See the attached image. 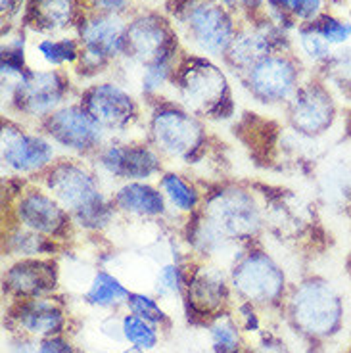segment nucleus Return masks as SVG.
I'll return each instance as SVG.
<instances>
[{"mask_svg":"<svg viewBox=\"0 0 351 353\" xmlns=\"http://www.w3.org/2000/svg\"><path fill=\"white\" fill-rule=\"evenodd\" d=\"M102 181L90 159L75 156H60L39 179L70 213L77 232L87 234L104 232L119 217L112 192L102 188Z\"/></svg>","mask_w":351,"mask_h":353,"instance_id":"nucleus-1","label":"nucleus"},{"mask_svg":"<svg viewBox=\"0 0 351 353\" xmlns=\"http://www.w3.org/2000/svg\"><path fill=\"white\" fill-rule=\"evenodd\" d=\"M146 108L144 139L161 158L183 165H194L205 158L210 137L202 117L186 110L175 98H158Z\"/></svg>","mask_w":351,"mask_h":353,"instance_id":"nucleus-2","label":"nucleus"},{"mask_svg":"<svg viewBox=\"0 0 351 353\" xmlns=\"http://www.w3.org/2000/svg\"><path fill=\"white\" fill-rule=\"evenodd\" d=\"M175 100L203 121H227L237 112L227 73L215 60L185 52L171 83Z\"/></svg>","mask_w":351,"mask_h":353,"instance_id":"nucleus-3","label":"nucleus"},{"mask_svg":"<svg viewBox=\"0 0 351 353\" xmlns=\"http://www.w3.org/2000/svg\"><path fill=\"white\" fill-rule=\"evenodd\" d=\"M198 213L219 236L237 246L254 244L267 229L265 200L244 185L225 183L203 192Z\"/></svg>","mask_w":351,"mask_h":353,"instance_id":"nucleus-4","label":"nucleus"},{"mask_svg":"<svg viewBox=\"0 0 351 353\" xmlns=\"http://www.w3.org/2000/svg\"><path fill=\"white\" fill-rule=\"evenodd\" d=\"M167 14L181 41L211 60L225 58L238 33V19L221 0H169Z\"/></svg>","mask_w":351,"mask_h":353,"instance_id":"nucleus-5","label":"nucleus"},{"mask_svg":"<svg viewBox=\"0 0 351 353\" xmlns=\"http://www.w3.org/2000/svg\"><path fill=\"white\" fill-rule=\"evenodd\" d=\"M73 81L66 70H29L14 83H2V102L8 117L39 127L46 117L71 102Z\"/></svg>","mask_w":351,"mask_h":353,"instance_id":"nucleus-6","label":"nucleus"},{"mask_svg":"<svg viewBox=\"0 0 351 353\" xmlns=\"http://www.w3.org/2000/svg\"><path fill=\"white\" fill-rule=\"evenodd\" d=\"M290 323L311 340H328L343 325V300L332 284L311 276L296 284L286 298Z\"/></svg>","mask_w":351,"mask_h":353,"instance_id":"nucleus-7","label":"nucleus"},{"mask_svg":"<svg viewBox=\"0 0 351 353\" xmlns=\"http://www.w3.org/2000/svg\"><path fill=\"white\" fill-rule=\"evenodd\" d=\"M58 148L39 127H29L19 119L2 117L0 127V163L6 179L39 181L52 165Z\"/></svg>","mask_w":351,"mask_h":353,"instance_id":"nucleus-8","label":"nucleus"},{"mask_svg":"<svg viewBox=\"0 0 351 353\" xmlns=\"http://www.w3.org/2000/svg\"><path fill=\"white\" fill-rule=\"evenodd\" d=\"M127 19L119 14H108L88 8L75 27L81 43V58L73 73L79 79L100 77L108 68L123 58Z\"/></svg>","mask_w":351,"mask_h":353,"instance_id":"nucleus-9","label":"nucleus"},{"mask_svg":"<svg viewBox=\"0 0 351 353\" xmlns=\"http://www.w3.org/2000/svg\"><path fill=\"white\" fill-rule=\"evenodd\" d=\"M232 292L254 307H272L286 300V273L274 257L259 246L242 248L228 269Z\"/></svg>","mask_w":351,"mask_h":353,"instance_id":"nucleus-10","label":"nucleus"},{"mask_svg":"<svg viewBox=\"0 0 351 353\" xmlns=\"http://www.w3.org/2000/svg\"><path fill=\"white\" fill-rule=\"evenodd\" d=\"M14 225H19L60 244L75 236L71 215L39 181H18V190L10 200Z\"/></svg>","mask_w":351,"mask_h":353,"instance_id":"nucleus-11","label":"nucleus"},{"mask_svg":"<svg viewBox=\"0 0 351 353\" xmlns=\"http://www.w3.org/2000/svg\"><path fill=\"white\" fill-rule=\"evenodd\" d=\"M284 110L290 131L296 139L308 142L325 139L340 119L338 98L328 83L319 75L303 81Z\"/></svg>","mask_w":351,"mask_h":353,"instance_id":"nucleus-12","label":"nucleus"},{"mask_svg":"<svg viewBox=\"0 0 351 353\" xmlns=\"http://www.w3.org/2000/svg\"><path fill=\"white\" fill-rule=\"evenodd\" d=\"M98 175L117 185L131 181H158L166 171V159L146 139H110L90 158Z\"/></svg>","mask_w":351,"mask_h":353,"instance_id":"nucleus-13","label":"nucleus"},{"mask_svg":"<svg viewBox=\"0 0 351 353\" xmlns=\"http://www.w3.org/2000/svg\"><path fill=\"white\" fill-rule=\"evenodd\" d=\"M77 100L110 139H125L144 121L141 100L115 81L90 83L81 90Z\"/></svg>","mask_w":351,"mask_h":353,"instance_id":"nucleus-14","label":"nucleus"},{"mask_svg":"<svg viewBox=\"0 0 351 353\" xmlns=\"http://www.w3.org/2000/svg\"><path fill=\"white\" fill-rule=\"evenodd\" d=\"M303 70V62L298 56L274 52L238 79L255 102L263 106H286L305 81Z\"/></svg>","mask_w":351,"mask_h":353,"instance_id":"nucleus-15","label":"nucleus"},{"mask_svg":"<svg viewBox=\"0 0 351 353\" xmlns=\"http://www.w3.org/2000/svg\"><path fill=\"white\" fill-rule=\"evenodd\" d=\"M183 41L171 18L156 10H142L127 19L125 52L121 60L144 68L163 56L181 52Z\"/></svg>","mask_w":351,"mask_h":353,"instance_id":"nucleus-16","label":"nucleus"},{"mask_svg":"<svg viewBox=\"0 0 351 353\" xmlns=\"http://www.w3.org/2000/svg\"><path fill=\"white\" fill-rule=\"evenodd\" d=\"M39 129L56 144L58 150L75 158L90 159L110 141L108 132L81 106L79 100H71L56 110L39 125Z\"/></svg>","mask_w":351,"mask_h":353,"instance_id":"nucleus-17","label":"nucleus"},{"mask_svg":"<svg viewBox=\"0 0 351 353\" xmlns=\"http://www.w3.org/2000/svg\"><path fill=\"white\" fill-rule=\"evenodd\" d=\"M290 31L277 26L267 16L246 19L244 26L238 27V33L223 58L225 68L237 77L252 70L255 63L274 52H292Z\"/></svg>","mask_w":351,"mask_h":353,"instance_id":"nucleus-18","label":"nucleus"},{"mask_svg":"<svg viewBox=\"0 0 351 353\" xmlns=\"http://www.w3.org/2000/svg\"><path fill=\"white\" fill-rule=\"evenodd\" d=\"M230 292V279L221 265L200 261L192 269H188L185 301L192 317L202 319L203 323H211L215 317L227 313Z\"/></svg>","mask_w":351,"mask_h":353,"instance_id":"nucleus-19","label":"nucleus"},{"mask_svg":"<svg viewBox=\"0 0 351 353\" xmlns=\"http://www.w3.org/2000/svg\"><path fill=\"white\" fill-rule=\"evenodd\" d=\"M2 283L14 301L52 296L60 284V267L52 257L14 259L2 274Z\"/></svg>","mask_w":351,"mask_h":353,"instance_id":"nucleus-20","label":"nucleus"},{"mask_svg":"<svg viewBox=\"0 0 351 353\" xmlns=\"http://www.w3.org/2000/svg\"><path fill=\"white\" fill-rule=\"evenodd\" d=\"M10 319L19 328L21 334L39 340L66 334V327H68L66 307L54 296L16 300L10 309Z\"/></svg>","mask_w":351,"mask_h":353,"instance_id":"nucleus-21","label":"nucleus"},{"mask_svg":"<svg viewBox=\"0 0 351 353\" xmlns=\"http://www.w3.org/2000/svg\"><path fill=\"white\" fill-rule=\"evenodd\" d=\"M112 202L119 217L141 223H158L171 215L166 196L154 181H131L117 185L112 190Z\"/></svg>","mask_w":351,"mask_h":353,"instance_id":"nucleus-22","label":"nucleus"},{"mask_svg":"<svg viewBox=\"0 0 351 353\" xmlns=\"http://www.w3.org/2000/svg\"><path fill=\"white\" fill-rule=\"evenodd\" d=\"M88 6L85 0H27L21 27L41 37L60 35L79 23Z\"/></svg>","mask_w":351,"mask_h":353,"instance_id":"nucleus-23","label":"nucleus"},{"mask_svg":"<svg viewBox=\"0 0 351 353\" xmlns=\"http://www.w3.org/2000/svg\"><path fill=\"white\" fill-rule=\"evenodd\" d=\"M156 183L166 196L167 208H169L171 215L185 217L188 221L200 212L203 203V192L196 186L192 179H188L179 171H173V169H166Z\"/></svg>","mask_w":351,"mask_h":353,"instance_id":"nucleus-24","label":"nucleus"},{"mask_svg":"<svg viewBox=\"0 0 351 353\" xmlns=\"http://www.w3.org/2000/svg\"><path fill=\"white\" fill-rule=\"evenodd\" d=\"M129 296H131V290L125 286V283L117 274L110 273L106 269H98L88 279L83 300L92 307L115 311V309L127 305Z\"/></svg>","mask_w":351,"mask_h":353,"instance_id":"nucleus-25","label":"nucleus"},{"mask_svg":"<svg viewBox=\"0 0 351 353\" xmlns=\"http://www.w3.org/2000/svg\"><path fill=\"white\" fill-rule=\"evenodd\" d=\"M63 244L33 230H27L19 225H12V229L4 234V252L16 259L23 257H52L56 256Z\"/></svg>","mask_w":351,"mask_h":353,"instance_id":"nucleus-26","label":"nucleus"},{"mask_svg":"<svg viewBox=\"0 0 351 353\" xmlns=\"http://www.w3.org/2000/svg\"><path fill=\"white\" fill-rule=\"evenodd\" d=\"M39 60L52 70L75 68L81 58V43L75 35H44L33 44Z\"/></svg>","mask_w":351,"mask_h":353,"instance_id":"nucleus-27","label":"nucleus"},{"mask_svg":"<svg viewBox=\"0 0 351 353\" xmlns=\"http://www.w3.org/2000/svg\"><path fill=\"white\" fill-rule=\"evenodd\" d=\"M31 65L27 62V37L23 27H16L2 35V56H0V73L2 83L18 81Z\"/></svg>","mask_w":351,"mask_h":353,"instance_id":"nucleus-28","label":"nucleus"},{"mask_svg":"<svg viewBox=\"0 0 351 353\" xmlns=\"http://www.w3.org/2000/svg\"><path fill=\"white\" fill-rule=\"evenodd\" d=\"M294 33H296V50L299 52V60L315 65L319 71L323 70L330 62L336 48L326 43L311 27V23H299Z\"/></svg>","mask_w":351,"mask_h":353,"instance_id":"nucleus-29","label":"nucleus"},{"mask_svg":"<svg viewBox=\"0 0 351 353\" xmlns=\"http://www.w3.org/2000/svg\"><path fill=\"white\" fill-rule=\"evenodd\" d=\"M309 23L332 48H343L351 44V18L336 8H328Z\"/></svg>","mask_w":351,"mask_h":353,"instance_id":"nucleus-30","label":"nucleus"},{"mask_svg":"<svg viewBox=\"0 0 351 353\" xmlns=\"http://www.w3.org/2000/svg\"><path fill=\"white\" fill-rule=\"evenodd\" d=\"M121 330H123L125 344H129L134 350L148 353L158 347L159 327L144 321L139 315H132V313L121 315Z\"/></svg>","mask_w":351,"mask_h":353,"instance_id":"nucleus-31","label":"nucleus"},{"mask_svg":"<svg viewBox=\"0 0 351 353\" xmlns=\"http://www.w3.org/2000/svg\"><path fill=\"white\" fill-rule=\"evenodd\" d=\"M211 347L215 353H240L242 352V328L237 319L223 313L210 323Z\"/></svg>","mask_w":351,"mask_h":353,"instance_id":"nucleus-32","label":"nucleus"},{"mask_svg":"<svg viewBox=\"0 0 351 353\" xmlns=\"http://www.w3.org/2000/svg\"><path fill=\"white\" fill-rule=\"evenodd\" d=\"M188 267L181 261H169L158 269L154 290L158 298H183L185 300Z\"/></svg>","mask_w":351,"mask_h":353,"instance_id":"nucleus-33","label":"nucleus"},{"mask_svg":"<svg viewBox=\"0 0 351 353\" xmlns=\"http://www.w3.org/2000/svg\"><path fill=\"white\" fill-rule=\"evenodd\" d=\"M127 311L132 315H139L144 321H148L156 327L163 328L169 325V315L166 313V309L161 307V303L156 296H150L144 292L131 290V296L127 300Z\"/></svg>","mask_w":351,"mask_h":353,"instance_id":"nucleus-34","label":"nucleus"},{"mask_svg":"<svg viewBox=\"0 0 351 353\" xmlns=\"http://www.w3.org/2000/svg\"><path fill=\"white\" fill-rule=\"evenodd\" d=\"M288 14L296 23H309L328 10V0H288Z\"/></svg>","mask_w":351,"mask_h":353,"instance_id":"nucleus-35","label":"nucleus"},{"mask_svg":"<svg viewBox=\"0 0 351 353\" xmlns=\"http://www.w3.org/2000/svg\"><path fill=\"white\" fill-rule=\"evenodd\" d=\"M37 353H79V350L73 345L68 336L58 334L41 340L37 344Z\"/></svg>","mask_w":351,"mask_h":353,"instance_id":"nucleus-36","label":"nucleus"},{"mask_svg":"<svg viewBox=\"0 0 351 353\" xmlns=\"http://www.w3.org/2000/svg\"><path fill=\"white\" fill-rule=\"evenodd\" d=\"M26 4L27 0H0V14L10 23L14 18H21Z\"/></svg>","mask_w":351,"mask_h":353,"instance_id":"nucleus-37","label":"nucleus"},{"mask_svg":"<svg viewBox=\"0 0 351 353\" xmlns=\"http://www.w3.org/2000/svg\"><path fill=\"white\" fill-rule=\"evenodd\" d=\"M265 2L267 0H242L240 4V14L246 19H254L265 14Z\"/></svg>","mask_w":351,"mask_h":353,"instance_id":"nucleus-38","label":"nucleus"},{"mask_svg":"<svg viewBox=\"0 0 351 353\" xmlns=\"http://www.w3.org/2000/svg\"><path fill=\"white\" fill-rule=\"evenodd\" d=\"M221 2H223L228 10H232L237 16L240 14V4H242V0H221Z\"/></svg>","mask_w":351,"mask_h":353,"instance_id":"nucleus-39","label":"nucleus"},{"mask_svg":"<svg viewBox=\"0 0 351 353\" xmlns=\"http://www.w3.org/2000/svg\"><path fill=\"white\" fill-rule=\"evenodd\" d=\"M351 0H328V6H332V8H342L345 4H350Z\"/></svg>","mask_w":351,"mask_h":353,"instance_id":"nucleus-40","label":"nucleus"},{"mask_svg":"<svg viewBox=\"0 0 351 353\" xmlns=\"http://www.w3.org/2000/svg\"><path fill=\"white\" fill-rule=\"evenodd\" d=\"M119 353H144V352H141V350H134V347H131V345H129L127 350H123V352H119Z\"/></svg>","mask_w":351,"mask_h":353,"instance_id":"nucleus-41","label":"nucleus"}]
</instances>
